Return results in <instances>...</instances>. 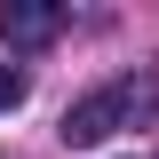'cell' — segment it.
<instances>
[{
    "mask_svg": "<svg viewBox=\"0 0 159 159\" xmlns=\"http://www.w3.org/2000/svg\"><path fill=\"white\" fill-rule=\"evenodd\" d=\"M151 103H159L151 80H111V88H96V96H80L72 111H64V143H72V151H88V143H103L111 127H127V119L151 111Z\"/></svg>",
    "mask_w": 159,
    "mask_h": 159,
    "instance_id": "obj_1",
    "label": "cell"
},
{
    "mask_svg": "<svg viewBox=\"0 0 159 159\" xmlns=\"http://www.w3.org/2000/svg\"><path fill=\"white\" fill-rule=\"evenodd\" d=\"M16 103H24V72H16V64H0V111H16Z\"/></svg>",
    "mask_w": 159,
    "mask_h": 159,
    "instance_id": "obj_3",
    "label": "cell"
},
{
    "mask_svg": "<svg viewBox=\"0 0 159 159\" xmlns=\"http://www.w3.org/2000/svg\"><path fill=\"white\" fill-rule=\"evenodd\" d=\"M64 32V8L56 0H0V40L8 48H40V40Z\"/></svg>",
    "mask_w": 159,
    "mask_h": 159,
    "instance_id": "obj_2",
    "label": "cell"
}]
</instances>
